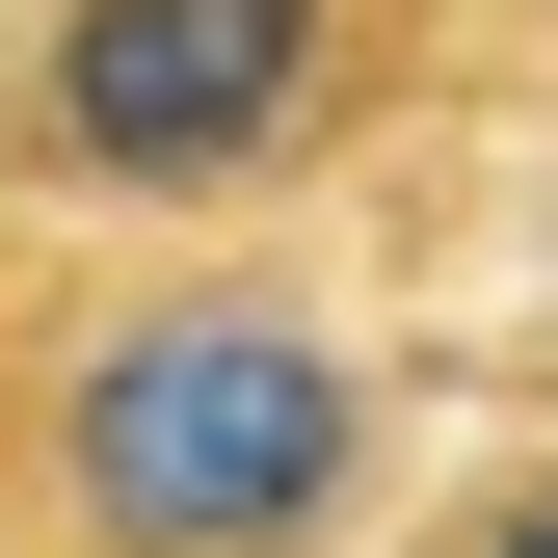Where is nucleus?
Listing matches in <instances>:
<instances>
[{
  "label": "nucleus",
  "instance_id": "f257e3e1",
  "mask_svg": "<svg viewBox=\"0 0 558 558\" xmlns=\"http://www.w3.org/2000/svg\"><path fill=\"white\" fill-rule=\"evenodd\" d=\"M0 558H399V399L319 240L0 214Z\"/></svg>",
  "mask_w": 558,
  "mask_h": 558
},
{
  "label": "nucleus",
  "instance_id": "f03ea898",
  "mask_svg": "<svg viewBox=\"0 0 558 558\" xmlns=\"http://www.w3.org/2000/svg\"><path fill=\"white\" fill-rule=\"evenodd\" d=\"M558 53V0H0V214L319 240Z\"/></svg>",
  "mask_w": 558,
  "mask_h": 558
},
{
  "label": "nucleus",
  "instance_id": "7ed1b4c3",
  "mask_svg": "<svg viewBox=\"0 0 558 558\" xmlns=\"http://www.w3.org/2000/svg\"><path fill=\"white\" fill-rule=\"evenodd\" d=\"M399 558H558V426H506V452H452L426 506H399Z\"/></svg>",
  "mask_w": 558,
  "mask_h": 558
}]
</instances>
